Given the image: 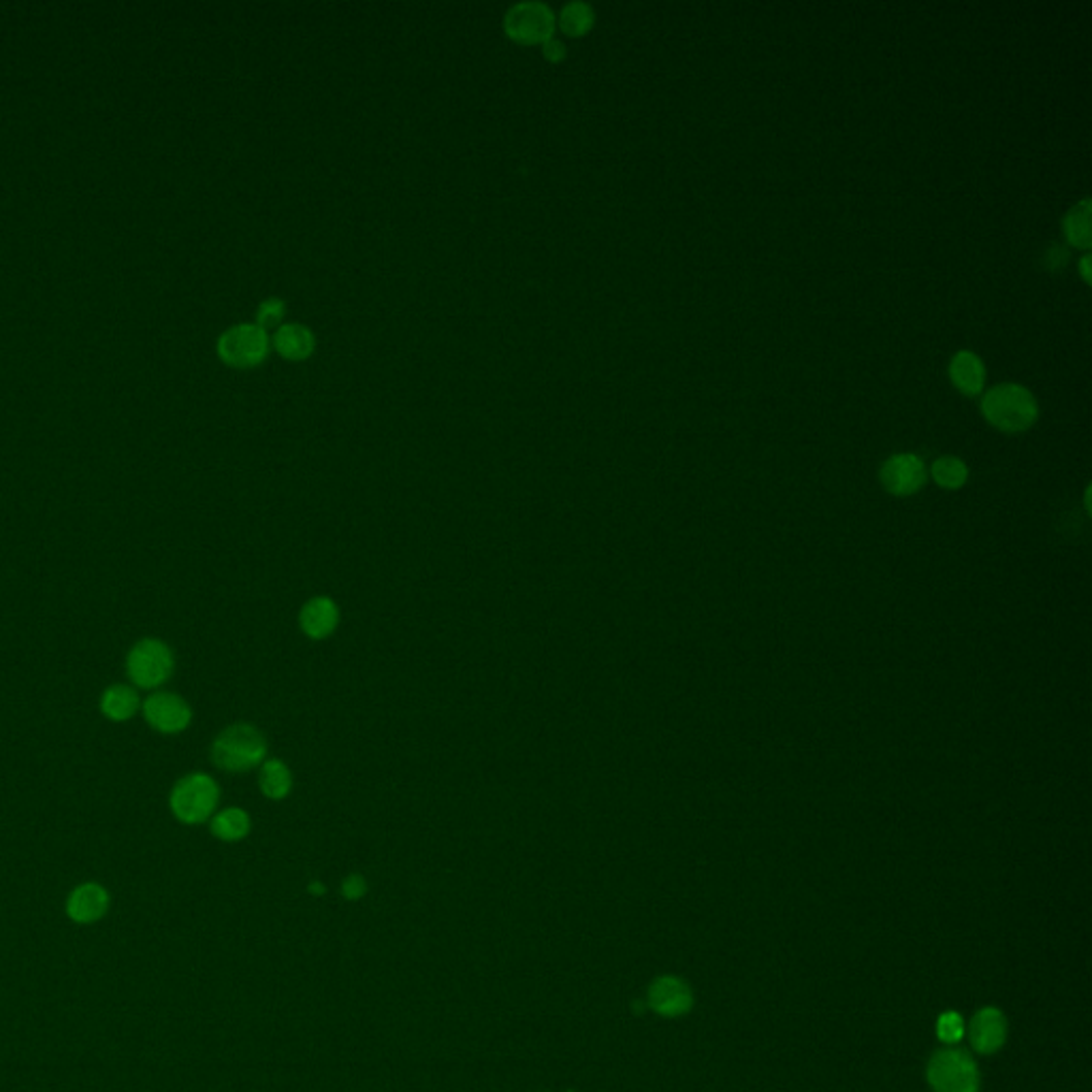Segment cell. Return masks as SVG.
I'll use <instances>...</instances> for the list:
<instances>
[{
  "mask_svg": "<svg viewBox=\"0 0 1092 1092\" xmlns=\"http://www.w3.org/2000/svg\"><path fill=\"white\" fill-rule=\"evenodd\" d=\"M981 412L993 427L1005 434H1020L1035 425L1039 418V406L1035 395L1025 386L1003 382L981 400Z\"/></svg>",
  "mask_w": 1092,
  "mask_h": 1092,
  "instance_id": "cell-1",
  "label": "cell"
},
{
  "mask_svg": "<svg viewBox=\"0 0 1092 1092\" xmlns=\"http://www.w3.org/2000/svg\"><path fill=\"white\" fill-rule=\"evenodd\" d=\"M265 756L267 741L253 724H233L225 728L211 745V762L225 772L250 770L263 764Z\"/></svg>",
  "mask_w": 1092,
  "mask_h": 1092,
  "instance_id": "cell-2",
  "label": "cell"
},
{
  "mask_svg": "<svg viewBox=\"0 0 1092 1092\" xmlns=\"http://www.w3.org/2000/svg\"><path fill=\"white\" fill-rule=\"evenodd\" d=\"M220 802L218 784L205 772H193L173 786L169 796L171 814L186 826H197L214 816Z\"/></svg>",
  "mask_w": 1092,
  "mask_h": 1092,
  "instance_id": "cell-3",
  "label": "cell"
},
{
  "mask_svg": "<svg viewBox=\"0 0 1092 1092\" xmlns=\"http://www.w3.org/2000/svg\"><path fill=\"white\" fill-rule=\"evenodd\" d=\"M557 28L555 11L542 0H521L506 9L504 32L512 41L534 46L551 39Z\"/></svg>",
  "mask_w": 1092,
  "mask_h": 1092,
  "instance_id": "cell-4",
  "label": "cell"
},
{
  "mask_svg": "<svg viewBox=\"0 0 1092 1092\" xmlns=\"http://www.w3.org/2000/svg\"><path fill=\"white\" fill-rule=\"evenodd\" d=\"M173 651L158 639L139 641L128 657L126 673L139 689H156L173 675Z\"/></svg>",
  "mask_w": 1092,
  "mask_h": 1092,
  "instance_id": "cell-5",
  "label": "cell"
},
{
  "mask_svg": "<svg viewBox=\"0 0 1092 1092\" xmlns=\"http://www.w3.org/2000/svg\"><path fill=\"white\" fill-rule=\"evenodd\" d=\"M271 337L267 329L257 323H239L223 331L216 350L225 363L233 367L259 365L269 355Z\"/></svg>",
  "mask_w": 1092,
  "mask_h": 1092,
  "instance_id": "cell-6",
  "label": "cell"
},
{
  "mask_svg": "<svg viewBox=\"0 0 1092 1092\" xmlns=\"http://www.w3.org/2000/svg\"><path fill=\"white\" fill-rule=\"evenodd\" d=\"M928 1082L935 1092H977L979 1071L967 1052L943 1050L933 1056Z\"/></svg>",
  "mask_w": 1092,
  "mask_h": 1092,
  "instance_id": "cell-7",
  "label": "cell"
},
{
  "mask_svg": "<svg viewBox=\"0 0 1092 1092\" xmlns=\"http://www.w3.org/2000/svg\"><path fill=\"white\" fill-rule=\"evenodd\" d=\"M144 717L163 734H178L190 726L193 711L184 698L169 691H156L144 702Z\"/></svg>",
  "mask_w": 1092,
  "mask_h": 1092,
  "instance_id": "cell-8",
  "label": "cell"
},
{
  "mask_svg": "<svg viewBox=\"0 0 1092 1092\" xmlns=\"http://www.w3.org/2000/svg\"><path fill=\"white\" fill-rule=\"evenodd\" d=\"M926 482V468L920 456L911 452L894 454L882 468V484L892 496H913Z\"/></svg>",
  "mask_w": 1092,
  "mask_h": 1092,
  "instance_id": "cell-9",
  "label": "cell"
},
{
  "mask_svg": "<svg viewBox=\"0 0 1092 1092\" xmlns=\"http://www.w3.org/2000/svg\"><path fill=\"white\" fill-rule=\"evenodd\" d=\"M110 909V892L100 884L78 886L66 898V915L76 924H94Z\"/></svg>",
  "mask_w": 1092,
  "mask_h": 1092,
  "instance_id": "cell-10",
  "label": "cell"
},
{
  "mask_svg": "<svg viewBox=\"0 0 1092 1092\" xmlns=\"http://www.w3.org/2000/svg\"><path fill=\"white\" fill-rule=\"evenodd\" d=\"M340 609L327 595H316L299 611V625L312 641H325L337 629Z\"/></svg>",
  "mask_w": 1092,
  "mask_h": 1092,
  "instance_id": "cell-11",
  "label": "cell"
},
{
  "mask_svg": "<svg viewBox=\"0 0 1092 1092\" xmlns=\"http://www.w3.org/2000/svg\"><path fill=\"white\" fill-rule=\"evenodd\" d=\"M1007 1020L999 1009L985 1007L973 1017L969 1039L979 1054H993L1005 1043Z\"/></svg>",
  "mask_w": 1092,
  "mask_h": 1092,
  "instance_id": "cell-12",
  "label": "cell"
},
{
  "mask_svg": "<svg viewBox=\"0 0 1092 1092\" xmlns=\"http://www.w3.org/2000/svg\"><path fill=\"white\" fill-rule=\"evenodd\" d=\"M649 1003L661 1015H681L691 1007V993L685 981L677 977H661L651 985Z\"/></svg>",
  "mask_w": 1092,
  "mask_h": 1092,
  "instance_id": "cell-13",
  "label": "cell"
},
{
  "mask_svg": "<svg viewBox=\"0 0 1092 1092\" xmlns=\"http://www.w3.org/2000/svg\"><path fill=\"white\" fill-rule=\"evenodd\" d=\"M949 378H952L961 393L973 397L983 391L985 367L975 352L961 350L952 357V363H949Z\"/></svg>",
  "mask_w": 1092,
  "mask_h": 1092,
  "instance_id": "cell-14",
  "label": "cell"
},
{
  "mask_svg": "<svg viewBox=\"0 0 1092 1092\" xmlns=\"http://www.w3.org/2000/svg\"><path fill=\"white\" fill-rule=\"evenodd\" d=\"M271 344L275 346V350L282 357H287L291 361H301V359H307L314 352L316 337L312 329L301 323H285L273 331Z\"/></svg>",
  "mask_w": 1092,
  "mask_h": 1092,
  "instance_id": "cell-15",
  "label": "cell"
},
{
  "mask_svg": "<svg viewBox=\"0 0 1092 1092\" xmlns=\"http://www.w3.org/2000/svg\"><path fill=\"white\" fill-rule=\"evenodd\" d=\"M100 711L112 721H126L139 711V696L130 685H112L100 698Z\"/></svg>",
  "mask_w": 1092,
  "mask_h": 1092,
  "instance_id": "cell-16",
  "label": "cell"
},
{
  "mask_svg": "<svg viewBox=\"0 0 1092 1092\" xmlns=\"http://www.w3.org/2000/svg\"><path fill=\"white\" fill-rule=\"evenodd\" d=\"M259 786L269 800H285L293 790L291 768L282 760H267L261 768Z\"/></svg>",
  "mask_w": 1092,
  "mask_h": 1092,
  "instance_id": "cell-17",
  "label": "cell"
},
{
  "mask_svg": "<svg viewBox=\"0 0 1092 1092\" xmlns=\"http://www.w3.org/2000/svg\"><path fill=\"white\" fill-rule=\"evenodd\" d=\"M1090 214H1092L1090 199H1084L1078 205H1073L1067 211V216L1063 218V233H1065V237L1069 239L1071 245H1075V248H1082V250H1088L1090 245H1092Z\"/></svg>",
  "mask_w": 1092,
  "mask_h": 1092,
  "instance_id": "cell-18",
  "label": "cell"
},
{
  "mask_svg": "<svg viewBox=\"0 0 1092 1092\" xmlns=\"http://www.w3.org/2000/svg\"><path fill=\"white\" fill-rule=\"evenodd\" d=\"M250 826H253L250 816L245 814L243 808L229 806L225 808V811L216 814L214 820H211V834L220 840L235 843V840H241L243 836H248Z\"/></svg>",
  "mask_w": 1092,
  "mask_h": 1092,
  "instance_id": "cell-19",
  "label": "cell"
},
{
  "mask_svg": "<svg viewBox=\"0 0 1092 1092\" xmlns=\"http://www.w3.org/2000/svg\"><path fill=\"white\" fill-rule=\"evenodd\" d=\"M595 24V11L589 3H583V0H570V3L563 5L557 13V26L570 34V37H581V34L589 32Z\"/></svg>",
  "mask_w": 1092,
  "mask_h": 1092,
  "instance_id": "cell-20",
  "label": "cell"
},
{
  "mask_svg": "<svg viewBox=\"0 0 1092 1092\" xmlns=\"http://www.w3.org/2000/svg\"><path fill=\"white\" fill-rule=\"evenodd\" d=\"M931 472L937 484H941L943 489H961L969 478L965 462L956 460V456H941V460L933 464Z\"/></svg>",
  "mask_w": 1092,
  "mask_h": 1092,
  "instance_id": "cell-21",
  "label": "cell"
},
{
  "mask_svg": "<svg viewBox=\"0 0 1092 1092\" xmlns=\"http://www.w3.org/2000/svg\"><path fill=\"white\" fill-rule=\"evenodd\" d=\"M287 314V301L279 299V297H269L265 301L259 303V309H257V325H261L263 329H269V327H279V321L285 319Z\"/></svg>",
  "mask_w": 1092,
  "mask_h": 1092,
  "instance_id": "cell-22",
  "label": "cell"
},
{
  "mask_svg": "<svg viewBox=\"0 0 1092 1092\" xmlns=\"http://www.w3.org/2000/svg\"><path fill=\"white\" fill-rule=\"evenodd\" d=\"M937 1033H939V1037H941L945 1043H954V1041H958V1039L965 1035V1023H963V1017H961L958 1013H954V1011L943 1013V1015L939 1017Z\"/></svg>",
  "mask_w": 1092,
  "mask_h": 1092,
  "instance_id": "cell-23",
  "label": "cell"
},
{
  "mask_svg": "<svg viewBox=\"0 0 1092 1092\" xmlns=\"http://www.w3.org/2000/svg\"><path fill=\"white\" fill-rule=\"evenodd\" d=\"M542 54H544L547 60L559 62V60L566 58V43H563L559 37H555V34H553L551 39H547L542 43Z\"/></svg>",
  "mask_w": 1092,
  "mask_h": 1092,
  "instance_id": "cell-24",
  "label": "cell"
},
{
  "mask_svg": "<svg viewBox=\"0 0 1092 1092\" xmlns=\"http://www.w3.org/2000/svg\"><path fill=\"white\" fill-rule=\"evenodd\" d=\"M365 892V882L359 875H350L344 882V894L346 898H359Z\"/></svg>",
  "mask_w": 1092,
  "mask_h": 1092,
  "instance_id": "cell-25",
  "label": "cell"
},
{
  "mask_svg": "<svg viewBox=\"0 0 1092 1092\" xmlns=\"http://www.w3.org/2000/svg\"><path fill=\"white\" fill-rule=\"evenodd\" d=\"M1080 273H1082V279L1086 282V285H1090V257L1088 255L1080 261Z\"/></svg>",
  "mask_w": 1092,
  "mask_h": 1092,
  "instance_id": "cell-26",
  "label": "cell"
}]
</instances>
